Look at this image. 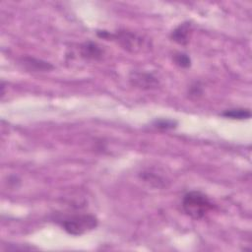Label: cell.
Here are the masks:
<instances>
[{"instance_id":"8992f818","label":"cell","mask_w":252,"mask_h":252,"mask_svg":"<svg viewBox=\"0 0 252 252\" xmlns=\"http://www.w3.org/2000/svg\"><path fill=\"white\" fill-rule=\"evenodd\" d=\"M80 54L83 58L98 60L103 55L102 48L95 42L86 41L80 46Z\"/></svg>"},{"instance_id":"5b68a950","label":"cell","mask_w":252,"mask_h":252,"mask_svg":"<svg viewBox=\"0 0 252 252\" xmlns=\"http://www.w3.org/2000/svg\"><path fill=\"white\" fill-rule=\"evenodd\" d=\"M191 31H192L191 23L184 22L172 31V32L170 34V37L176 43L181 44V45H185L189 41Z\"/></svg>"},{"instance_id":"6da1fadb","label":"cell","mask_w":252,"mask_h":252,"mask_svg":"<svg viewBox=\"0 0 252 252\" xmlns=\"http://www.w3.org/2000/svg\"><path fill=\"white\" fill-rule=\"evenodd\" d=\"M182 208L186 215L194 220H200L213 208V204L204 193L191 191L184 195Z\"/></svg>"},{"instance_id":"52a82bcc","label":"cell","mask_w":252,"mask_h":252,"mask_svg":"<svg viewBox=\"0 0 252 252\" xmlns=\"http://www.w3.org/2000/svg\"><path fill=\"white\" fill-rule=\"evenodd\" d=\"M21 63L22 65L30 70V71H34V72H45V71H49L53 68V66L46 62V61H42L39 59H35L33 57H30V56H26L23 57L21 59Z\"/></svg>"},{"instance_id":"ba28073f","label":"cell","mask_w":252,"mask_h":252,"mask_svg":"<svg viewBox=\"0 0 252 252\" xmlns=\"http://www.w3.org/2000/svg\"><path fill=\"white\" fill-rule=\"evenodd\" d=\"M222 116L226 118H231V119H247L250 118L251 112L249 109H244V108H236V109H227L224 112L221 113Z\"/></svg>"},{"instance_id":"9c48e42d","label":"cell","mask_w":252,"mask_h":252,"mask_svg":"<svg viewBox=\"0 0 252 252\" xmlns=\"http://www.w3.org/2000/svg\"><path fill=\"white\" fill-rule=\"evenodd\" d=\"M140 176L146 182H149V183H151V184H153V185H155L157 187L164 185V180L160 176H158V175H157V174H155V173H153L151 171L142 172V174Z\"/></svg>"},{"instance_id":"7a4b0ae2","label":"cell","mask_w":252,"mask_h":252,"mask_svg":"<svg viewBox=\"0 0 252 252\" xmlns=\"http://www.w3.org/2000/svg\"><path fill=\"white\" fill-rule=\"evenodd\" d=\"M63 229L71 235H82L97 225V219L89 214L75 215L64 219L61 221Z\"/></svg>"},{"instance_id":"277c9868","label":"cell","mask_w":252,"mask_h":252,"mask_svg":"<svg viewBox=\"0 0 252 252\" xmlns=\"http://www.w3.org/2000/svg\"><path fill=\"white\" fill-rule=\"evenodd\" d=\"M131 84L143 90H150L158 87V80L152 73L146 72H132L129 78Z\"/></svg>"},{"instance_id":"8fae6325","label":"cell","mask_w":252,"mask_h":252,"mask_svg":"<svg viewBox=\"0 0 252 252\" xmlns=\"http://www.w3.org/2000/svg\"><path fill=\"white\" fill-rule=\"evenodd\" d=\"M177 125V122L171 119H158L154 122V126L158 129H162V130H168V129H173Z\"/></svg>"},{"instance_id":"3957f363","label":"cell","mask_w":252,"mask_h":252,"mask_svg":"<svg viewBox=\"0 0 252 252\" xmlns=\"http://www.w3.org/2000/svg\"><path fill=\"white\" fill-rule=\"evenodd\" d=\"M111 37L115 38L123 48L130 52H138L146 44V39L143 36L128 31H119L112 34Z\"/></svg>"},{"instance_id":"30bf717a","label":"cell","mask_w":252,"mask_h":252,"mask_svg":"<svg viewBox=\"0 0 252 252\" xmlns=\"http://www.w3.org/2000/svg\"><path fill=\"white\" fill-rule=\"evenodd\" d=\"M173 61L177 66L181 68H188L191 65L190 57L183 52H176L173 55Z\"/></svg>"}]
</instances>
